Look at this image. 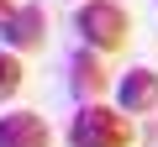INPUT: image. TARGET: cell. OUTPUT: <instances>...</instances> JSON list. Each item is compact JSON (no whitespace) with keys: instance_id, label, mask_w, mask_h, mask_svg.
<instances>
[{"instance_id":"cell-1","label":"cell","mask_w":158,"mask_h":147,"mask_svg":"<svg viewBox=\"0 0 158 147\" xmlns=\"http://www.w3.org/2000/svg\"><path fill=\"white\" fill-rule=\"evenodd\" d=\"M69 147H132V121L116 110V105H79L74 121H69Z\"/></svg>"},{"instance_id":"cell-2","label":"cell","mask_w":158,"mask_h":147,"mask_svg":"<svg viewBox=\"0 0 158 147\" xmlns=\"http://www.w3.org/2000/svg\"><path fill=\"white\" fill-rule=\"evenodd\" d=\"M74 32L85 37L90 53H116L127 42L132 21H127V11L116 6V0H85V6L74 11Z\"/></svg>"},{"instance_id":"cell-3","label":"cell","mask_w":158,"mask_h":147,"mask_svg":"<svg viewBox=\"0 0 158 147\" xmlns=\"http://www.w3.org/2000/svg\"><path fill=\"white\" fill-rule=\"evenodd\" d=\"M116 110H121V116H153V110H158V74H153V68L121 74V84H116Z\"/></svg>"},{"instance_id":"cell-4","label":"cell","mask_w":158,"mask_h":147,"mask_svg":"<svg viewBox=\"0 0 158 147\" xmlns=\"http://www.w3.org/2000/svg\"><path fill=\"white\" fill-rule=\"evenodd\" d=\"M42 32H48L42 6H16L6 21H0V37H6L11 53H32V47H42Z\"/></svg>"},{"instance_id":"cell-5","label":"cell","mask_w":158,"mask_h":147,"mask_svg":"<svg viewBox=\"0 0 158 147\" xmlns=\"http://www.w3.org/2000/svg\"><path fill=\"white\" fill-rule=\"evenodd\" d=\"M0 147H53V131L37 110H11L0 116Z\"/></svg>"},{"instance_id":"cell-6","label":"cell","mask_w":158,"mask_h":147,"mask_svg":"<svg viewBox=\"0 0 158 147\" xmlns=\"http://www.w3.org/2000/svg\"><path fill=\"white\" fill-rule=\"evenodd\" d=\"M69 89L85 100V105L106 95V68H100V53H90V47H85V53H74V58H69Z\"/></svg>"},{"instance_id":"cell-7","label":"cell","mask_w":158,"mask_h":147,"mask_svg":"<svg viewBox=\"0 0 158 147\" xmlns=\"http://www.w3.org/2000/svg\"><path fill=\"white\" fill-rule=\"evenodd\" d=\"M21 79H27V68H21V58H16L11 47H0V100H11V95L21 89Z\"/></svg>"},{"instance_id":"cell-8","label":"cell","mask_w":158,"mask_h":147,"mask_svg":"<svg viewBox=\"0 0 158 147\" xmlns=\"http://www.w3.org/2000/svg\"><path fill=\"white\" fill-rule=\"evenodd\" d=\"M11 11H16V0H0V21H6V16H11Z\"/></svg>"},{"instance_id":"cell-9","label":"cell","mask_w":158,"mask_h":147,"mask_svg":"<svg viewBox=\"0 0 158 147\" xmlns=\"http://www.w3.org/2000/svg\"><path fill=\"white\" fill-rule=\"evenodd\" d=\"M153 6H158V0H153Z\"/></svg>"}]
</instances>
